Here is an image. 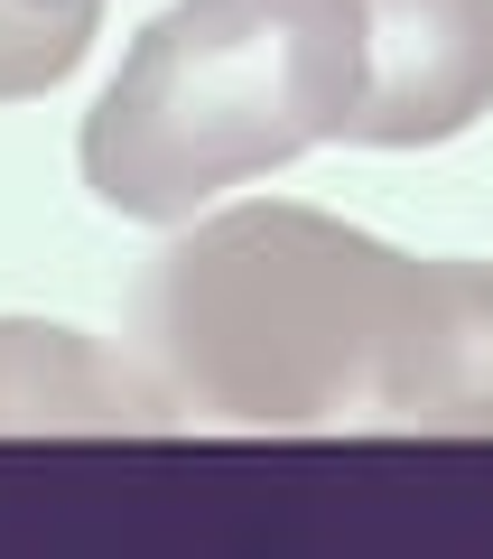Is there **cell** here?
<instances>
[{
  "instance_id": "cell-1",
  "label": "cell",
  "mask_w": 493,
  "mask_h": 559,
  "mask_svg": "<svg viewBox=\"0 0 493 559\" xmlns=\"http://www.w3.org/2000/svg\"><path fill=\"white\" fill-rule=\"evenodd\" d=\"M131 336L224 429L493 439V271L410 261L316 205H233L140 271Z\"/></svg>"
},
{
  "instance_id": "cell-2",
  "label": "cell",
  "mask_w": 493,
  "mask_h": 559,
  "mask_svg": "<svg viewBox=\"0 0 493 559\" xmlns=\"http://www.w3.org/2000/svg\"><path fill=\"white\" fill-rule=\"evenodd\" d=\"M373 75V0H178L84 112V187L131 224H187L316 140H363Z\"/></svg>"
},
{
  "instance_id": "cell-3",
  "label": "cell",
  "mask_w": 493,
  "mask_h": 559,
  "mask_svg": "<svg viewBox=\"0 0 493 559\" xmlns=\"http://www.w3.org/2000/svg\"><path fill=\"white\" fill-rule=\"evenodd\" d=\"M363 150H437L493 112V0H373Z\"/></svg>"
},
{
  "instance_id": "cell-4",
  "label": "cell",
  "mask_w": 493,
  "mask_h": 559,
  "mask_svg": "<svg viewBox=\"0 0 493 559\" xmlns=\"http://www.w3.org/2000/svg\"><path fill=\"white\" fill-rule=\"evenodd\" d=\"M178 392L149 364L103 355L75 326H0V429H178Z\"/></svg>"
},
{
  "instance_id": "cell-5",
  "label": "cell",
  "mask_w": 493,
  "mask_h": 559,
  "mask_svg": "<svg viewBox=\"0 0 493 559\" xmlns=\"http://www.w3.org/2000/svg\"><path fill=\"white\" fill-rule=\"evenodd\" d=\"M103 10H38V0H0V103L47 94L84 66Z\"/></svg>"
},
{
  "instance_id": "cell-6",
  "label": "cell",
  "mask_w": 493,
  "mask_h": 559,
  "mask_svg": "<svg viewBox=\"0 0 493 559\" xmlns=\"http://www.w3.org/2000/svg\"><path fill=\"white\" fill-rule=\"evenodd\" d=\"M38 10H103V0H38Z\"/></svg>"
}]
</instances>
